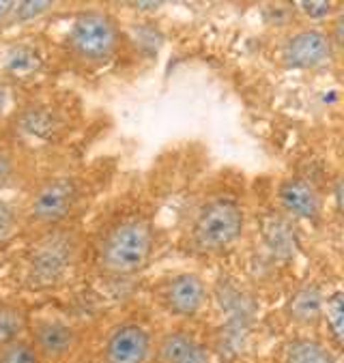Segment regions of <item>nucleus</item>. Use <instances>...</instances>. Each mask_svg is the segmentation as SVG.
<instances>
[{
    "instance_id": "obj_1",
    "label": "nucleus",
    "mask_w": 344,
    "mask_h": 363,
    "mask_svg": "<svg viewBox=\"0 0 344 363\" xmlns=\"http://www.w3.org/2000/svg\"><path fill=\"white\" fill-rule=\"evenodd\" d=\"M153 252V226L145 217H123L101 233L95 262L108 277H129L143 271Z\"/></svg>"
},
{
    "instance_id": "obj_2",
    "label": "nucleus",
    "mask_w": 344,
    "mask_h": 363,
    "mask_svg": "<svg viewBox=\"0 0 344 363\" xmlns=\"http://www.w3.org/2000/svg\"><path fill=\"white\" fill-rule=\"evenodd\" d=\"M245 230V208L233 196H211L196 206L187 226V245L198 254H220Z\"/></svg>"
},
{
    "instance_id": "obj_3",
    "label": "nucleus",
    "mask_w": 344,
    "mask_h": 363,
    "mask_svg": "<svg viewBox=\"0 0 344 363\" xmlns=\"http://www.w3.org/2000/svg\"><path fill=\"white\" fill-rule=\"evenodd\" d=\"M82 256V239L74 228L43 230L39 241L28 252L26 275L37 288H50L72 277Z\"/></svg>"
},
{
    "instance_id": "obj_4",
    "label": "nucleus",
    "mask_w": 344,
    "mask_h": 363,
    "mask_svg": "<svg viewBox=\"0 0 344 363\" xmlns=\"http://www.w3.org/2000/svg\"><path fill=\"white\" fill-rule=\"evenodd\" d=\"M69 50L87 65H104L108 62L118 45L121 33L116 22L104 11H82L69 30Z\"/></svg>"
},
{
    "instance_id": "obj_5",
    "label": "nucleus",
    "mask_w": 344,
    "mask_h": 363,
    "mask_svg": "<svg viewBox=\"0 0 344 363\" xmlns=\"http://www.w3.org/2000/svg\"><path fill=\"white\" fill-rule=\"evenodd\" d=\"M80 198L82 189L76 177L48 179L30 196V202L26 206V220L30 226H39L43 230L56 228L74 211Z\"/></svg>"
},
{
    "instance_id": "obj_6",
    "label": "nucleus",
    "mask_w": 344,
    "mask_h": 363,
    "mask_svg": "<svg viewBox=\"0 0 344 363\" xmlns=\"http://www.w3.org/2000/svg\"><path fill=\"white\" fill-rule=\"evenodd\" d=\"M153 354V335L140 323H123L110 331L101 348V363H147Z\"/></svg>"
},
{
    "instance_id": "obj_7",
    "label": "nucleus",
    "mask_w": 344,
    "mask_h": 363,
    "mask_svg": "<svg viewBox=\"0 0 344 363\" xmlns=\"http://www.w3.org/2000/svg\"><path fill=\"white\" fill-rule=\"evenodd\" d=\"M157 297L168 314L192 318L202 310L206 301V286L196 273H174L160 286Z\"/></svg>"
},
{
    "instance_id": "obj_8",
    "label": "nucleus",
    "mask_w": 344,
    "mask_h": 363,
    "mask_svg": "<svg viewBox=\"0 0 344 363\" xmlns=\"http://www.w3.org/2000/svg\"><path fill=\"white\" fill-rule=\"evenodd\" d=\"M333 54V41L318 28H301L293 33L282 48V60L293 69H316Z\"/></svg>"
},
{
    "instance_id": "obj_9",
    "label": "nucleus",
    "mask_w": 344,
    "mask_h": 363,
    "mask_svg": "<svg viewBox=\"0 0 344 363\" xmlns=\"http://www.w3.org/2000/svg\"><path fill=\"white\" fill-rule=\"evenodd\" d=\"M278 204L282 206L284 213L297 217V220L306 222H316L323 211V198L321 191L312 181L306 177H287L280 181L278 191H275Z\"/></svg>"
},
{
    "instance_id": "obj_10",
    "label": "nucleus",
    "mask_w": 344,
    "mask_h": 363,
    "mask_svg": "<svg viewBox=\"0 0 344 363\" xmlns=\"http://www.w3.org/2000/svg\"><path fill=\"white\" fill-rule=\"evenodd\" d=\"M30 344L43 361H60L72 354L78 346V333L72 325L62 320H37L33 327Z\"/></svg>"
},
{
    "instance_id": "obj_11",
    "label": "nucleus",
    "mask_w": 344,
    "mask_h": 363,
    "mask_svg": "<svg viewBox=\"0 0 344 363\" xmlns=\"http://www.w3.org/2000/svg\"><path fill=\"white\" fill-rule=\"evenodd\" d=\"M160 363H209V352L187 331H168L153 346Z\"/></svg>"
},
{
    "instance_id": "obj_12",
    "label": "nucleus",
    "mask_w": 344,
    "mask_h": 363,
    "mask_svg": "<svg viewBox=\"0 0 344 363\" xmlns=\"http://www.w3.org/2000/svg\"><path fill=\"white\" fill-rule=\"evenodd\" d=\"M323 303H325V297H323L321 288L316 284L304 286L301 290H297L295 297L289 303L291 318L304 327L316 325L321 320V314H323Z\"/></svg>"
},
{
    "instance_id": "obj_13",
    "label": "nucleus",
    "mask_w": 344,
    "mask_h": 363,
    "mask_svg": "<svg viewBox=\"0 0 344 363\" xmlns=\"http://www.w3.org/2000/svg\"><path fill=\"white\" fill-rule=\"evenodd\" d=\"M284 363H338L331 348L314 337H295L287 344Z\"/></svg>"
},
{
    "instance_id": "obj_14",
    "label": "nucleus",
    "mask_w": 344,
    "mask_h": 363,
    "mask_svg": "<svg viewBox=\"0 0 344 363\" xmlns=\"http://www.w3.org/2000/svg\"><path fill=\"white\" fill-rule=\"evenodd\" d=\"M26 327V316L18 306L0 303V344L18 340Z\"/></svg>"
},
{
    "instance_id": "obj_15",
    "label": "nucleus",
    "mask_w": 344,
    "mask_h": 363,
    "mask_svg": "<svg viewBox=\"0 0 344 363\" xmlns=\"http://www.w3.org/2000/svg\"><path fill=\"white\" fill-rule=\"evenodd\" d=\"M0 363H43V359L30 342L18 337L0 344Z\"/></svg>"
},
{
    "instance_id": "obj_16",
    "label": "nucleus",
    "mask_w": 344,
    "mask_h": 363,
    "mask_svg": "<svg viewBox=\"0 0 344 363\" xmlns=\"http://www.w3.org/2000/svg\"><path fill=\"white\" fill-rule=\"evenodd\" d=\"M321 318H325L333 342L340 346V342H342V325H344V306H342V293H340V290H335L333 295H329L325 299Z\"/></svg>"
},
{
    "instance_id": "obj_17",
    "label": "nucleus",
    "mask_w": 344,
    "mask_h": 363,
    "mask_svg": "<svg viewBox=\"0 0 344 363\" xmlns=\"http://www.w3.org/2000/svg\"><path fill=\"white\" fill-rule=\"evenodd\" d=\"M18 170V160L16 153L7 147H0V191H3L16 177Z\"/></svg>"
},
{
    "instance_id": "obj_18",
    "label": "nucleus",
    "mask_w": 344,
    "mask_h": 363,
    "mask_svg": "<svg viewBox=\"0 0 344 363\" xmlns=\"http://www.w3.org/2000/svg\"><path fill=\"white\" fill-rule=\"evenodd\" d=\"M18 224V213L11 208L9 202L0 200V237H7L11 235V230Z\"/></svg>"
},
{
    "instance_id": "obj_19",
    "label": "nucleus",
    "mask_w": 344,
    "mask_h": 363,
    "mask_svg": "<svg viewBox=\"0 0 344 363\" xmlns=\"http://www.w3.org/2000/svg\"><path fill=\"white\" fill-rule=\"evenodd\" d=\"M50 7H52V3H20V5L13 7L11 16H16L20 20H33V18L45 13Z\"/></svg>"
},
{
    "instance_id": "obj_20",
    "label": "nucleus",
    "mask_w": 344,
    "mask_h": 363,
    "mask_svg": "<svg viewBox=\"0 0 344 363\" xmlns=\"http://www.w3.org/2000/svg\"><path fill=\"white\" fill-rule=\"evenodd\" d=\"M308 18H314V20H323L331 13V3H299L297 5Z\"/></svg>"
},
{
    "instance_id": "obj_21",
    "label": "nucleus",
    "mask_w": 344,
    "mask_h": 363,
    "mask_svg": "<svg viewBox=\"0 0 344 363\" xmlns=\"http://www.w3.org/2000/svg\"><path fill=\"white\" fill-rule=\"evenodd\" d=\"M13 7H16V3H7V0L0 3V22H5L13 13Z\"/></svg>"
},
{
    "instance_id": "obj_22",
    "label": "nucleus",
    "mask_w": 344,
    "mask_h": 363,
    "mask_svg": "<svg viewBox=\"0 0 344 363\" xmlns=\"http://www.w3.org/2000/svg\"><path fill=\"white\" fill-rule=\"evenodd\" d=\"M5 104H7V82L0 78V114L5 110Z\"/></svg>"
}]
</instances>
